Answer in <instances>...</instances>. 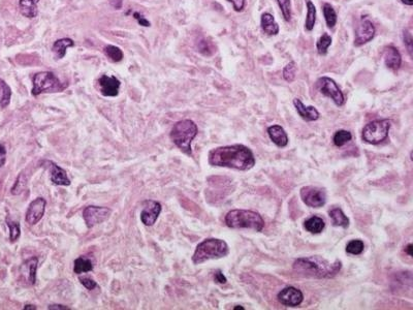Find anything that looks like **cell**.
<instances>
[{
	"mask_svg": "<svg viewBox=\"0 0 413 310\" xmlns=\"http://www.w3.org/2000/svg\"><path fill=\"white\" fill-rule=\"evenodd\" d=\"M209 164L240 171H248L255 165L252 151L241 144L215 148L209 153Z\"/></svg>",
	"mask_w": 413,
	"mask_h": 310,
	"instance_id": "6da1fadb",
	"label": "cell"
},
{
	"mask_svg": "<svg viewBox=\"0 0 413 310\" xmlns=\"http://www.w3.org/2000/svg\"><path fill=\"white\" fill-rule=\"evenodd\" d=\"M342 268V263L336 260L334 263L321 257L300 258L294 261L293 270L299 275L311 278H333L335 277Z\"/></svg>",
	"mask_w": 413,
	"mask_h": 310,
	"instance_id": "7a4b0ae2",
	"label": "cell"
},
{
	"mask_svg": "<svg viewBox=\"0 0 413 310\" xmlns=\"http://www.w3.org/2000/svg\"><path fill=\"white\" fill-rule=\"evenodd\" d=\"M225 224L231 228H250L262 231L265 220L260 213L251 210H231L225 215Z\"/></svg>",
	"mask_w": 413,
	"mask_h": 310,
	"instance_id": "3957f363",
	"label": "cell"
},
{
	"mask_svg": "<svg viewBox=\"0 0 413 310\" xmlns=\"http://www.w3.org/2000/svg\"><path fill=\"white\" fill-rule=\"evenodd\" d=\"M229 254V248L225 241L220 239L210 238L201 242L193 254L192 262L200 265L209 260L221 259Z\"/></svg>",
	"mask_w": 413,
	"mask_h": 310,
	"instance_id": "277c9868",
	"label": "cell"
},
{
	"mask_svg": "<svg viewBox=\"0 0 413 310\" xmlns=\"http://www.w3.org/2000/svg\"><path fill=\"white\" fill-rule=\"evenodd\" d=\"M196 134H198L196 124L190 119H184L174 125L170 137L173 143L182 152L187 155H192L191 142L196 137Z\"/></svg>",
	"mask_w": 413,
	"mask_h": 310,
	"instance_id": "5b68a950",
	"label": "cell"
},
{
	"mask_svg": "<svg viewBox=\"0 0 413 310\" xmlns=\"http://www.w3.org/2000/svg\"><path fill=\"white\" fill-rule=\"evenodd\" d=\"M32 95L37 96L42 93H52V92H62L67 87V83H62L59 81L58 78L51 71L37 72L32 78Z\"/></svg>",
	"mask_w": 413,
	"mask_h": 310,
	"instance_id": "8992f818",
	"label": "cell"
},
{
	"mask_svg": "<svg viewBox=\"0 0 413 310\" xmlns=\"http://www.w3.org/2000/svg\"><path fill=\"white\" fill-rule=\"evenodd\" d=\"M391 122L388 119L369 122L363 129L362 139L368 144L377 145L383 142L388 135Z\"/></svg>",
	"mask_w": 413,
	"mask_h": 310,
	"instance_id": "52a82bcc",
	"label": "cell"
},
{
	"mask_svg": "<svg viewBox=\"0 0 413 310\" xmlns=\"http://www.w3.org/2000/svg\"><path fill=\"white\" fill-rule=\"evenodd\" d=\"M316 86L321 94L332 99L333 102L335 103L338 107H342L344 105V102H345L344 95L341 89L339 88V86L337 85V83L333 79H331V78L328 76L319 78L316 82Z\"/></svg>",
	"mask_w": 413,
	"mask_h": 310,
	"instance_id": "ba28073f",
	"label": "cell"
},
{
	"mask_svg": "<svg viewBox=\"0 0 413 310\" xmlns=\"http://www.w3.org/2000/svg\"><path fill=\"white\" fill-rule=\"evenodd\" d=\"M303 202L311 208H320L326 203V193L322 188L316 186H305L301 189Z\"/></svg>",
	"mask_w": 413,
	"mask_h": 310,
	"instance_id": "9c48e42d",
	"label": "cell"
},
{
	"mask_svg": "<svg viewBox=\"0 0 413 310\" xmlns=\"http://www.w3.org/2000/svg\"><path fill=\"white\" fill-rule=\"evenodd\" d=\"M112 210L107 207L88 206L83 211V217L86 225L91 228L96 224H100L109 219Z\"/></svg>",
	"mask_w": 413,
	"mask_h": 310,
	"instance_id": "30bf717a",
	"label": "cell"
},
{
	"mask_svg": "<svg viewBox=\"0 0 413 310\" xmlns=\"http://www.w3.org/2000/svg\"><path fill=\"white\" fill-rule=\"evenodd\" d=\"M375 26L373 25L369 17L363 16L361 19V22L356 31V38H355V46L360 47L363 46L370 41L373 40L375 36Z\"/></svg>",
	"mask_w": 413,
	"mask_h": 310,
	"instance_id": "8fae6325",
	"label": "cell"
},
{
	"mask_svg": "<svg viewBox=\"0 0 413 310\" xmlns=\"http://www.w3.org/2000/svg\"><path fill=\"white\" fill-rule=\"evenodd\" d=\"M277 298L278 301L284 306L296 307L303 302L304 295L299 288L293 286H287L281 289V292L278 294Z\"/></svg>",
	"mask_w": 413,
	"mask_h": 310,
	"instance_id": "7c38bea8",
	"label": "cell"
},
{
	"mask_svg": "<svg viewBox=\"0 0 413 310\" xmlns=\"http://www.w3.org/2000/svg\"><path fill=\"white\" fill-rule=\"evenodd\" d=\"M46 207L47 201L44 198H37L34 201H32L26 212V221L32 225L36 224L43 218L46 211Z\"/></svg>",
	"mask_w": 413,
	"mask_h": 310,
	"instance_id": "4fadbf2b",
	"label": "cell"
},
{
	"mask_svg": "<svg viewBox=\"0 0 413 310\" xmlns=\"http://www.w3.org/2000/svg\"><path fill=\"white\" fill-rule=\"evenodd\" d=\"M161 205L160 203L153 201V200H148L145 202V207L143 211L141 212V220L142 222L147 225L151 226L153 225L157 218H158L160 212H161Z\"/></svg>",
	"mask_w": 413,
	"mask_h": 310,
	"instance_id": "5bb4252c",
	"label": "cell"
},
{
	"mask_svg": "<svg viewBox=\"0 0 413 310\" xmlns=\"http://www.w3.org/2000/svg\"><path fill=\"white\" fill-rule=\"evenodd\" d=\"M98 84H100L101 92L104 96H110V98H112V96H117L119 94L121 82L114 75H102L100 79H98Z\"/></svg>",
	"mask_w": 413,
	"mask_h": 310,
	"instance_id": "9a60e30c",
	"label": "cell"
},
{
	"mask_svg": "<svg viewBox=\"0 0 413 310\" xmlns=\"http://www.w3.org/2000/svg\"><path fill=\"white\" fill-rule=\"evenodd\" d=\"M384 63L391 70H398L402 64V56L399 50L394 46H388L384 49Z\"/></svg>",
	"mask_w": 413,
	"mask_h": 310,
	"instance_id": "2e32d148",
	"label": "cell"
},
{
	"mask_svg": "<svg viewBox=\"0 0 413 310\" xmlns=\"http://www.w3.org/2000/svg\"><path fill=\"white\" fill-rule=\"evenodd\" d=\"M293 105L296 107V110L298 114L301 116V118H303L306 121H315L319 118V112L316 110L315 107L313 106H308L306 107L301 100L294 99L293 100Z\"/></svg>",
	"mask_w": 413,
	"mask_h": 310,
	"instance_id": "e0dca14e",
	"label": "cell"
},
{
	"mask_svg": "<svg viewBox=\"0 0 413 310\" xmlns=\"http://www.w3.org/2000/svg\"><path fill=\"white\" fill-rule=\"evenodd\" d=\"M268 133L273 143L278 147H286L288 144V137L284 128L280 125H272L268 128Z\"/></svg>",
	"mask_w": 413,
	"mask_h": 310,
	"instance_id": "ac0fdd59",
	"label": "cell"
},
{
	"mask_svg": "<svg viewBox=\"0 0 413 310\" xmlns=\"http://www.w3.org/2000/svg\"><path fill=\"white\" fill-rule=\"evenodd\" d=\"M49 164L51 165V181L53 182V184L64 186L70 185V180L67 177L66 172L52 162H49Z\"/></svg>",
	"mask_w": 413,
	"mask_h": 310,
	"instance_id": "d6986e66",
	"label": "cell"
},
{
	"mask_svg": "<svg viewBox=\"0 0 413 310\" xmlns=\"http://www.w3.org/2000/svg\"><path fill=\"white\" fill-rule=\"evenodd\" d=\"M261 25L265 33L268 35H277L279 33V25L275 21V18L270 13H265L261 19Z\"/></svg>",
	"mask_w": 413,
	"mask_h": 310,
	"instance_id": "ffe728a7",
	"label": "cell"
},
{
	"mask_svg": "<svg viewBox=\"0 0 413 310\" xmlns=\"http://www.w3.org/2000/svg\"><path fill=\"white\" fill-rule=\"evenodd\" d=\"M39 0H20L19 6L21 14L27 18H35L38 15L37 11V4Z\"/></svg>",
	"mask_w": 413,
	"mask_h": 310,
	"instance_id": "44dd1931",
	"label": "cell"
},
{
	"mask_svg": "<svg viewBox=\"0 0 413 310\" xmlns=\"http://www.w3.org/2000/svg\"><path fill=\"white\" fill-rule=\"evenodd\" d=\"M334 226H341L347 228L349 226V218L344 214L340 208H333L328 212Z\"/></svg>",
	"mask_w": 413,
	"mask_h": 310,
	"instance_id": "7402d4cb",
	"label": "cell"
},
{
	"mask_svg": "<svg viewBox=\"0 0 413 310\" xmlns=\"http://www.w3.org/2000/svg\"><path fill=\"white\" fill-rule=\"evenodd\" d=\"M325 226V223L321 217L312 216L305 220L304 227L311 234H320Z\"/></svg>",
	"mask_w": 413,
	"mask_h": 310,
	"instance_id": "603a6c76",
	"label": "cell"
},
{
	"mask_svg": "<svg viewBox=\"0 0 413 310\" xmlns=\"http://www.w3.org/2000/svg\"><path fill=\"white\" fill-rule=\"evenodd\" d=\"M74 43L70 38H61V40H58L54 43L53 51L57 54L58 59H61L66 54V49L68 47H72Z\"/></svg>",
	"mask_w": 413,
	"mask_h": 310,
	"instance_id": "cb8c5ba5",
	"label": "cell"
},
{
	"mask_svg": "<svg viewBox=\"0 0 413 310\" xmlns=\"http://www.w3.org/2000/svg\"><path fill=\"white\" fill-rule=\"evenodd\" d=\"M306 5H307V17H306V21H305V28L308 31H312L314 28V25H315V21H316V8L311 0H306Z\"/></svg>",
	"mask_w": 413,
	"mask_h": 310,
	"instance_id": "d4e9b609",
	"label": "cell"
},
{
	"mask_svg": "<svg viewBox=\"0 0 413 310\" xmlns=\"http://www.w3.org/2000/svg\"><path fill=\"white\" fill-rule=\"evenodd\" d=\"M93 270L92 262L89 259L80 257L74 261L73 264V272L75 274H82L85 272H90Z\"/></svg>",
	"mask_w": 413,
	"mask_h": 310,
	"instance_id": "484cf974",
	"label": "cell"
},
{
	"mask_svg": "<svg viewBox=\"0 0 413 310\" xmlns=\"http://www.w3.org/2000/svg\"><path fill=\"white\" fill-rule=\"evenodd\" d=\"M11 98L12 90L10 86L4 80L0 79V107L3 109L7 108L11 103Z\"/></svg>",
	"mask_w": 413,
	"mask_h": 310,
	"instance_id": "4316f807",
	"label": "cell"
},
{
	"mask_svg": "<svg viewBox=\"0 0 413 310\" xmlns=\"http://www.w3.org/2000/svg\"><path fill=\"white\" fill-rule=\"evenodd\" d=\"M104 52L109 59L113 62H120L123 59L124 55H123L122 50L116 46L109 45L104 49Z\"/></svg>",
	"mask_w": 413,
	"mask_h": 310,
	"instance_id": "83f0119b",
	"label": "cell"
},
{
	"mask_svg": "<svg viewBox=\"0 0 413 310\" xmlns=\"http://www.w3.org/2000/svg\"><path fill=\"white\" fill-rule=\"evenodd\" d=\"M322 11H323V16H324L327 27L333 28L337 23V14H336L335 10L333 9V7L331 5L324 4L323 8H322Z\"/></svg>",
	"mask_w": 413,
	"mask_h": 310,
	"instance_id": "f1b7e54d",
	"label": "cell"
},
{
	"mask_svg": "<svg viewBox=\"0 0 413 310\" xmlns=\"http://www.w3.org/2000/svg\"><path fill=\"white\" fill-rule=\"evenodd\" d=\"M365 249V244L362 240H351L348 242L346 246V253L352 256H359L363 254V251Z\"/></svg>",
	"mask_w": 413,
	"mask_h": 310,
	"instance_id": "f546056e",
	"label": "cell"
},
{
	"mask_svg": "<svg viewBox=\"0 0 413 310\" xmlns=\"http://www.w3.org/2000/svg\"><path fill=\"white\" fill-rule=\"evenodd\" d=\"M352 139V134L347 131V130H338L335 135H334V144H335L337 147H342L345 144H347L350 140Z\"/></svg>",
	"mask_w": 413,
	"mask_h": 310,
	"instance_id": "4dcf8cb0",
	"label": "cell"
},
{
	"mask_svg": "<svg viewBox=\"0 0 413 310\" xmlns=\"http://www.w3.org/2000/svg\"><path fill=\"white\" fill-rule=\"evenodd\" d=\"M25 265L28 268V281L31 285H34L36 281V269L38 265V259L36 257H33L28 260Z\"/></svg>",
	"mask_w": 413,
	"mask_h": 310,
	"instance_id": "1f68e13d",
	"label": "cell"
},
{
	"mask_svg": "<svg viewBox=\"0 0 413 310\" xmlns=\"http://www.w3.org/2000/svg\"><path fill=\"white\" fill-rule=\"evenodd\" d=\"M332 45V37L327 33H323L316 44L317 52L319 55H325L328 47Z\"/></svg>",
	"mask_w": 413,
	"mask_h": 310,
	"instance_id": "d6a6232c",
	"label": "cell"
},
{
	"mask_svg": "<svg viewBox=\"0 0 413 310\" xmlns=\"http://www.w3.org/2000/svg\"><path fill=\"white\" fill-rule=\"evenodd\" d=\"M296 72H297V66L296 62L291 61L289 62L283 69V78L284 80L288 83H291L296 79Z\"/></svg>",
	"mask_w": 413,
	"mask_h": 310,
	"instance_id": "836d02e7",
	"label": "cell"
},
{
	"mask_svg": "<svg viewBox=\"0 0 413 310\" xmlns=\"http://www.w3.org/2000/svg\"><path fill=\"white\" fill-rule=\"evenodd\" d=\"M7 223L8 226L10 227V240L12 242H15L19 239L20 235H21V229H20V224L17 221H12L10 218H7Z\"/></svg>",
	"mask_w": 413,
	"mask_h": 310,
	"instance_id": "e575fe53",
	"label": "cell"
},
{
	"mask_svg": "<svg viewBox=\"0 0 413 310\" xmlns=\"http://www.w3.org/2000/svg\"><path fill=\"white\" fill-rule=\"evenodd\" d=\"M282 15L285 19V21L289 22L291 20V4L290 0H277Z\"/></svg>",
	"mask_w": 413,
	"mask_h": 310,
	"instance_id": "d590c367",
	"label": "cell"
},
{
	"mask_svg": "<svg viewBox=\"0 0 413 310\" xmlns=\"http://www.w3.org/2000/svg\"><path fill=\"white\" fill-rule=\"evenodd\" d=\"M25 183H26V182H24V180H23V175L21 174V175H20V176L17 178V181H16L15 185H14L13 188H12V193H13V195H19V193H21L22 190L24 189Z\"/></svg>",
	"mask_w": 413,
	"mask_h": 310,
	"instance_id": "8d00e7d4",
	"label": "cell"
},
{
	"mask_svg": "<svg viewBox=\"0 0 413 310\" xmlns=\"http://www.w3.org/2000/svg\"><path fill=\"white\" fill-rule=\"evenodd\" d=\"M80 282L89 290H92L95 287H97V283L90 277H80Z\"/></svg>",
	"mask_w": 413,
	"mask_h": 310,
	"instance_id": "74e56055",
	"label": "cell"
},
{
	"mask_svg": "<svg viewBox=\"0 0 413 310\" xmlns=\"http://www.w3.org/2000/svg\"><path fill=\"white\" fill-rule=\"evenodd\" d=\"M132 16H133V18L135 19V20L139 22V24L141 25V26H145V27H149L150 26V22L147 20L146 18H144L140 13H136V12H134L133 14H132Z\"/></svg>",
	"mask_w": 413,
	"mask_h": 310,
	"instance_id": "f35d334b",
	"label": "cell"
},
{
	"mask_svg": "<svg viewBox=\"0 0 413 310\" xmlns=\"http://www.w3.org/2000/svg\"><path fill=\"white\" fill-rule=\"evenodd\" d=\"M404 43L408 48V51L410 53V55H412V37H411V33L408 30H404Z\"/></svg>",
	"mask_w": 413,
	"mask_h": 310,
	"instance_id": "ab89813d",
	"label": "cell"
},
{
	"mask_svg": "<svg viewBox=\"0 0 413 310\" xmlns=\"http://www.w3.org/2000/svg\"><path fill=\"white\" fill-rule=\"evenodd\" d=\"M233 5V9L235 12H242L245 7V0H227Z\"/></svg>",
	"mask_w": 413,
	"mask_h": 310,
	"instance_id": "60d3db41",
	"label": "cell"
},
{
	"mask_svg": "<svg viewBox=\"0 0 413 310\" xmlns=\"http://www.w3.org/2000/svg\"><path fill=\"white\" fill-rule=\"evenodd\" d=\"M210 49V44L207 41H201L199 44V51L205 55H211V53L209 52Z\"/></svg>",
	"mask_w": 413,
	"mask_h": 310,
	"instance_id": "b9f144b4",
	"label": "cell"
},
{
	"mask_svg": "<svg viewBox=\"0 0 413 310\" xmlns=\"http://www.w3.org/2000/svg\"><path fill=\"white\" fill-rule=\"evenodd\" d=\"M214 280L217 282V283H219V284H224V283H226V281H227V279H226V277L223 275V273L221 272L220 270H218L217 272H216L215 274H214Z\"/></svg>",
	"mask_w": 413,
	"mask_h": 310,
	"instance_id": "7bdbcfd3",
	"label": "cell"
},
{
	"mask_svg": "<svg viewBox=\"0 0 413 310\" xmlns=\"http://www.w3.org/2000/svg\"><path fill=\"white\" fill-rule=\"evenodd\" d=\"M6 155H7V150L5 146L0 145V167H2L6 162Z\"/></svg>",
	"mask_w": 413,
	"mask_h": 310,
	"instance_id": "ee69618b",
	"label": "cell"
},
{
	"mask_svg": "<svg viewBox=\"0 0 413 310\" xmlns=\"http://www.w3.org/2000/svg\"><path fill=\"white\" fill-rule=\"evenodd\" d=\"M48 309L53 310V309H60V310H69L68 307L64 306V305H59V304H55V305H50L48 307Z\"/></svg>",
	"mask_w": 413,
	"mask_h": 310,
	"instance_id": "f6af8a7d",
	"label": "cell"
},
{
	"mask_svg": "<svg viewBox=\"0 0 413 310\" xmlns=\"http://www.w3.org/2000/svg\"><path fill=\"white\" fill-rule=\"evenodd\" d=\"M405 253L408 254L410 257H412V244H408L405 248Z\"/></svg>",
	"mask_w": 413,
	"mask_h": 310,
	"instance_id": "bcb514c9",
	"label": "cell"
},
{
	"mask_svg": "<svg viewBox=\"0 0 413 310\" xmlns=\"http://www.w3.org/2000/svg\"><path fill=\"white\" fill-rule=\"evenodd\" d=\"M401 2L406 6H412L413 5V0H401Z\"/></svg>",
	"mask_w": 413,
	"mask_h": 310,
	"instance_id": "7dc6e473",
	"label": "cell"
},
{
	"mask_svg": "<svg viewBox=\"0 0 413 310\" xmlns=\"http://www.w3.org/2000/svg\"><path fill=\"white\" fill-rule=\"evenodd\" d=\"M29 309L35 310V309H36V307H35V306H33V305H26V306L24 307V310H29Z\"/></svg>",
	"mask_w": 413,
	"mask_h": 310,
	"instance_id": "c3c4849f",
	"label": "cell"
},
{
	"mask_svg": "<svg viewBox=\"0 0 413 310\" xmlns=\"http://www.w3.org/2000/svg\"><path fill=\"white\" fill-rule=\"evenodd\" d=\"M233 309H235V310H237V309H242V310H244V307H242V306H235Z\"/></svg>",
	"mask_w": 413,
	"mask_h": 310,
	"instance_id": "681fc988",
	"label": "cell"
}]
</instances>
